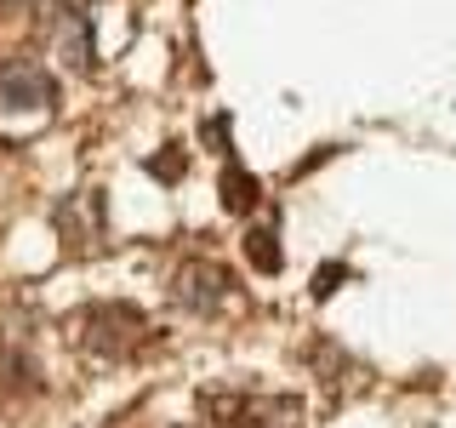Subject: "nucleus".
Instances as JSON below:
<instances>
[{"mask_svg":"<svg viewBox=\"0 0 456 428\" xmlns=\"http://www.w3.org/2000/svg\"><path fill=\"white\" fill-rule=\"evenodd\" d=\"M57 97V80H52V69H40V63H28V57H12V63H0V109H46Z\"/></svg>","mask_w":456,"mask_h":428,"instance_id":"1","label":"nucleus"},{"mask_svg":"<svg viewBox=\"0 0 456 428\" xmlns=\"http://www.w3.org/2000/svg\"><path fill=\"white\" fill-rule=\"evenodd\" d=\"M246 257H251L256 275H280V268H285V257L274 246V228H251V235H246Z\"/></svg>","mask_w":456,"mask_h":428,"instance_id":"4","label":"nucleus"},{"mask_svg":"<svg viewBox=\"0 0 456 428\" xmlns=\"http://www.w3.org/2000/svg\"><path fill=\"white\" fill-rule=\"evenodd\" d=\"M223 206L228 211H251L256 206V177L251 171H234V166L223 171Z\"/></svg>","mask_w":456,"mask_h":428,"instance_id":"5","label":"nucleus"},{"mask_svg":"<svg viewBox=\"0 0 456 428\" xmlns=\"http://www.w3.org/2000/svg\"><path fill=\"white\" fill-rule=\"evenodd\" d=\"M177 171H183V154H177V149H171V154H160V160H154V177H166V183H171V177H177Z\"/></svg>","mask_w":456,"mask_h":428,"instance_id":"7","label":"nucleus"},{"mask_svg":"<svg viewBox=\"0 0 456 428\" xmlns=\"http://www.w3.org/2000/svg\"><path fill=\"white\" fill-rule=\"evenodd\" d=\"M228 297V268L217 263H183L177 268V303L194 314H217Z\"/></svg>","mask_w":456,"mask_h":428,"instance_id":"3","label":"nucleus"},{"mask_svg":"<svg viewBox=\"0 0 456 428\" xmlns=\"http://www.w3.org/2000/svg\"><path fill=\"white\" fill-rule=\"evenodd\" d=\"M46 35H52V52L63 57L69 75H92V23H86V12H75V6H52Z\"/></svg>","mask_w":456,"mask_h":428,"instance_id":"2","label":"nucleus"},{"mask_svg":"<svg viewBox=\"0 0 456 428\" xmlns=\"http://www.w3.org/2000/svg\"><path fill=\"white\" fill-rule=\"evenodd\" d=\"M342 275H348V268H320V280H314V297H331Z\"/></svg>","mask_w":456,"mask_h":428,"instance_id":"6","label":"nucleus"}]
</instances>
